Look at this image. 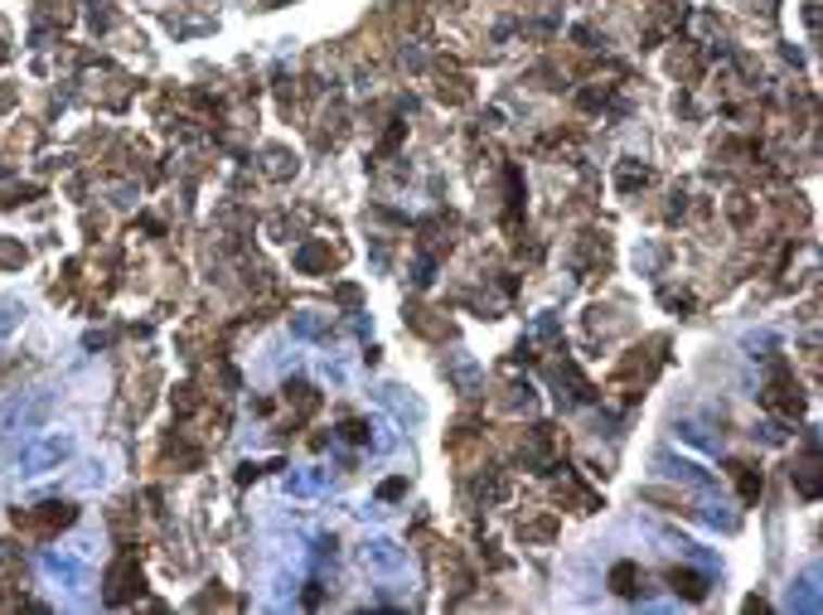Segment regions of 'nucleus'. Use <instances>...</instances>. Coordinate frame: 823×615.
<instances>
[{
  "label": "nucleus",
  "instance_id": "1",
  "mask_svg": "<svg viewBox=\"0 0 823 615\" xmlns=\"http://www.w3.org/2000/svg\"><path fill=\"white\" fill-rule=\"evenodd\" d=\"M78 456V432L73 426H44L35 432L25 446H20V461H15V475L20 479H39V475H54Z\"/></svg>",
  "mask_w": 823,
  "mask_h": 615
},
{
  "label": "nucleus",
  "instance_id": "2",
  "mask_svg": "<svg viewBox=\"0 0 823 615\" xmlns=\"http://www.w3.org/2000/svg\"><path fill=\"white\" fill-rule=\"evenodd\" d=\"M54 408V388H29V393H10L0 402V436H20V432H39L49 422Z\"/></svg>",
  "mask_w": 823,
  "mask_h": 615
},
{
  "label": "nucleus",
  "instance_id": "3",
  "mask_svg": "<svg viewBox=\"0 0 823 615\" xmlns=\"http://www.w3.org/2000/svg\"><path fill=\"white\" fill-rule=\"evenodd\" d=\"M39 572H44V581L49 587H59V591H88V581H92V572H88V558H82L78 548H44L39 552Z\"/></svg>",
  "mask_w": 823,
  "mask_h": 615
},
{
  "label": "nucleus",
  "instance_id": "4",
  "mask_svg": "<svg viewBox=\"0 0 823 615\" xmlns=\"http://www.w3.org/2000/svg\"><path fill=\"white\" fill-rule=\"evenodd\" d=\"M359 562L369 572H378V577H398V572H408V552L393 543V538H363Z\"/></svg>",
  "mask_w": 823,
  "mask_h": 615
},
{
  "label": "nucleus",
  "instance_id": "5",
  "mask_svg": "<svg viewBox=\"0 0 823 615\" xmlns=\"http://www.w3.org/2000/svg\"><path fill=\"white\" fill-rule=\"evenodd\" d=\"M330 489V471L325 465H306V471H291L286 475V495H296V499H316V495H325Z\"/></svg>",
  "mask_w": 823,
  "mask_h": 615
},
{
  "label": "nucleus",
  "instance_id": "6",
  "mask_svg": "<svg viewBox=\"0 0 823 615\" xmlns=\"http://www.w3.org/2000/svg\"><path fill=\"white\" fill-rule=\"evenodd\" d=\"M112 587H107V601H112V606H121V601H131V597H137V591H141V572H137V562H131V558H121L117 562V567H112Z\"/></svg>",
  "mask_w": 823,
  "mask_h": 615
},
{
  "label": "nucleus",
  "instance_id": "7",
  "mask_svg": "<svg viewBox=\"0 0 823 615\" xmlns=\"http://www.w3.org/2000/svg\"><path fill=\"white\" fill-rule=\"evenodd\" d=\"M25 316H29V306L5 291V296H0V339H15L20 325H25Z\"/></svg>",
  "mask_w": 823,
  "mask_h": 615
},
{
  "label": "nucleus",
  "instance_id": "8",
  "mask_svg": "<svg viewBox=\"0 0 823 615\" xmlns=\"http://www.w3.org/2000/svg\"><path fill=\"white\" fill-rule=\"evenodd\" d=\"M78 485H82V489H102V485H107V465H102V461H88V465H82V475H78Z\"/></svg>",
  "mask_w": 823,
  "mask_h": 615
},
{
  "label": "nucleus",
  "instance_id": "9",
  "mask_svg": "<svg viewBox=\"0 0 823 615\" xmlns=\"http://www.w3.org/2000/svg\"><path fill=\"white\" fill-rule=\"evenodd\" d=\"M369 432H373L369 422H344V436H349V441H369Z\"/></svg>",
  "mask_w": 823,
  "mask_h": 615
}]
</instances>
